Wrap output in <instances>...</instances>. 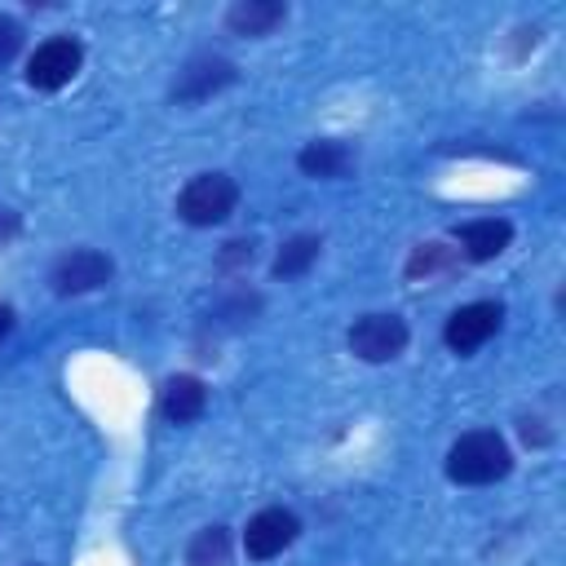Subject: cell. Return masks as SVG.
<instances>
[{"instance_id":"obj_17","label":"cell","mask_w":566,"mask_h":566,"mask_svg":"<svg viewBox=\"0 0 566 566\" xmlns=\"http://www.w3.org/2000/svg\"><path fill=\"white\" fill-rule=\"evenodd\" d=\"M18 230H22V217L13 208H0V243H9Z\"/></svg>"},{"instance_id":"obj_7","label":"cell","mask_w":566,"mask_h":566,"mask_svg":"<svg viewBox=\"0 0 566 566\" xmlns=\"http://www.w3.org/2000/svg\"><path fill=\"white\" fill-rule=\"evenodd\" d=\"M111 274H115V265H111L106 252H97V248H71V252L53 265V292L80 296V292H93V287L111 283Z\"/></svg>"},{"instance_id":"obj_3","label":"cell","mask_w":566,"mask_h":566,"mask_svg":"<svg viewBox=\"0 0 566 566\" xmlns=\"http://www.w3.org/2000/svg\"><path fill=\"white\" fill-rule=\"evenodd\" d=\"M80 62H84V44L75 35H49L44 44H35V53L27 62V84L40 93H57L75 80Z\"/></svg>"},{"instance_id":"obj_1","label":"cell","mask_w":566,"mask_h":566,"mask_svg":"<svg viewBox=\"0 0 566 566\" xmlns=\"http://www.w3.org/2000/svg\"><path fill=\"white\" fill-rule=\"evenodd\" d=\"M509 469H513V455H509V442L495 429H469L447 451V478L460 482V486L500 482Z\"/></svg>"},{"instance_id":"obj_13","label":"cell","mask_w":566,"mask_h":566,"mask_svg":"<svg viewBox=\"0 0 566 566\" xmlns=\"http://www.w3.org/2000/svg\"><path fill=\"white\" fill-rule=\"evenodd\" d=\"M318 252H323V239H318V234H296V239H287V243L279 248V256H274V279H296V274H305V270L318 261Z\"/></svg>"},{"instance_id":"obj_18","label":"cell","mask_w":566,"mask_h":566,"mask_svg":"<svg viewBox=\"0 0 566 566\" xmlns=\"http://www.w3.org/2000/svg\"><path fill=\"white\" fill-rule=\"evenodd\" d=\"M9 327H13V310H9V305H0V340L9 336Z\"/></svg>"},{"instance_id":"obj_12","label":"cell","mask_w":566,"mask_h":566,"mask_svg":"<svg viewBox=\"0 0 566 566\" xmlns=\"http://www.w3.org/2000/svg\"><path fill=\"white\" fill-rule=\"evenodd\" d=\"M296 164H301L305 177H327L332 181V177H345L354 168V150L345 142H310L296 155Z\"/></svg>"},{"instance_id":"obj_2","label":"cell","mask_w":566,"mask_h":566,"mask_svg":"<svg viewBox=\"0 0 566 566\" xmlns=\"http://www.w3.org/2000/svg\"><path fill=\"white\" fill-rule=\"evenodd\" d=\"M234 203H239V186L226 172H199L177 195V217L186 226H217L234 212Z\"/></svg>"},{"instance_id":"obj_6","label":"cell","mask_w":566,"mask_h":566,"mask_svg":"<svg viewBox=\"0 0 566 566\" xmlns=\"http://www.w3.org/2000/svg\"><path fill=\"white\" fill-rule=\"evenodd\" d=\"M296 531H301V522H296L292 509H261L243 526V553L252 562H270V557H279L296 539Z\"/></svg>"},{"instance_id":"obj_11","label":"cell","mask_w":566,"mask_h":566,"mask_svg":"<svg viewBox=\"0 0 566 566\" xmlns=\"http://www.w3.org/2000/svg\"><path fill=\"white\" fill-rule=\"evenodd\" d=\"M283 18H287V9L279 0H239V4H230L226 27L234 35H270Z\"/></svg>"},{"instance_id":"obj_10","label":"cell","mask_w":566,"mask_h":566,"mask_svg":"<svg viewBox=\"0 0 566 566\" xmlns=\"http://www.w3.org/2000/svg\"><path fill=\"white\" fill-rule=\"evenodd\" d=\"M455 239H460V252H464L469 261H495V256L509 248L513 226H509L504 217H482V221H464V226L455 230Z\"/></svg>"},{"instance_id":"obj_14","label":"cell","mask_w":566,"mask_h":566,"mask_svg":"<svg viewBox=\"0 0 566 566\" xmlns=\"http://www.w3.org/2000/svg\"><path fill=\"white\" fill-rule=\"evenodd\" d=\"M186 566H230V531L203 526L186 548Z\"/></svg>"},{"instance_id":"obj_8","label":"cell","mask_w":566,"mask_h":566,"mask_svg":"<svg viewBox=\"0 0 566 566\" xmlns=\"http://www.w3.org/2000/svg\"><path fill=\"white\" fill-rule=\"evenodd\" d=\"M234 80V62L221 57V53H199L190 57L181 71H177V84H172V102L190 106V102H203L212 97L217 88H226Z\"/></svg>"},{"instance_id":"obj_16","label":"cell","mask_w":566,"mask_h":566,"mask_svg":"<svg viewBox=\"0 0 566 566\" xmlns=\"http://www.w3.org/2000/svg\"><path fill=\"white\" fill-rule=\"evenodd\" d=\"M22 49V27L13 18H0V66Z\"/></svg>"},{"instance_id":"obj_5","label":"cell","mask_w":566,"mask_h":566,"mask_svg":"<svg viewBox=\"0 0 566 566\" xmlns=\"http://www.w3.org/2000/svg\"><path fill=\"white\" fill-rule=\"evenodd\" d=\"M349 349L363 363H389L407 349V323L398 314H363L349 327Z\"/></svg>"},{"instance_id":"obj_4","label":"cell","mask_w":566,"mask_h":566,"mask_svg":"<svg viewBox=\"0 0 566 566\" xmlns=\"http://www.w3.org/2000/svg\"><path fill=\"white\" fill-rule=\"evenodd\" d=\"M500 323H504V305L500 301H469L447 318L442 340H447L451 354H473L500 332Z\"/></svg>"},{"instance_id":"obj_15","label":"cell","mask_w":566,"mask_h":566,"mask_svg":"<svg viewBox=\"0 0 566 566\" xmlns=\"http://www.w3.org/2000/svg\"><path fill=\"white\" fill-rule=\"evenodd\" d=\"M451 265H455V248H447V243H420V248L407 256V279L420 283V279L447 274Z\"/></svg>"},{"instance_id":"obj_9","label":"cell","mask_w":566,"mask_h":566,"mask_svg":"<svg viewBox=\"0 0 566 566\" xmlns=\"http://www.w3.org/2000/svg\"><path fill=\"white\" fill-rule=\"evenodd\" d=\"M203 407H208V389H203L199 376H186V371H181V376H168V380H164V394H159L164 420L190 424V420L203 416Z\"/></svg>"}]
</instances>
